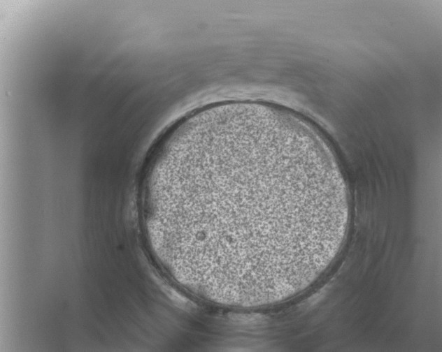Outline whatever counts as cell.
<instances>
[{"label": "cell", "instance_id": "cell-1", "mask_svg": "<svg viewBox=\"0 0 442 352\" xmlns=\"http://www.w3.org/2000/svg\"><path fill=\"white\" fill-rule=\"evenodd\" d=\"M149 238L194 295L241 308L301 293L329 267L345 226L329 163L297 124L223 108L176 126L145 176Z\"/></svg>", "mask_w": 442, "mask_h": 352}]
</instances>
